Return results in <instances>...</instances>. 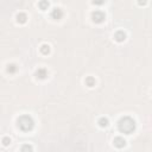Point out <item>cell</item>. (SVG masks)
<instances>
[{"instance_id": "6da1fadb", "label": "cell", "mask_w": 152, "mask_h": 152, "mask_svg": "<svg viewBox=\"0 0 152 152\" xmlns=\"http://www.w3.org/2000/svg\"><path fill=\"white\" fill-rule=\"evenodd\" d=\"M119 131L125 133V134H131V133L136 129V121L131 117H124L118 122Z\"/></svg>"}, {"instance_id": "7a4b0ae2", "label": "cell", "mask_w": 152, "mask_h": 152, "mask_svg": "<svg viewBox=\"0 0 152 152\" xmlns=\"http://www.w3.org/2000/svg\"><path fill=\"white\" fill-rule=\"evenodd\" d=\"M33 119L30 115H22L20 118L18 119V127L20 128L24 132H29L33 128Z\"/></svg>"}, {"instance_id": "3957f363", "label": "cell", "mask_w": 152, "mask_h": 152, "mask_svg": "<svg viewBox=\"0 0 152 152\" xmlns=\"http://www.w3.org/2000/svg\"><path fill=\"white\" fill-rule=\"evenodd\" d=\"M91 18H93V22L94 23L100 24V23H102L105 20V13L101 12V11H95V12H93Z\"/></svg>"}, {"instance_id": "277c9868", "label": "cell", "mask_w": 152, "mask_h": 152, "mask_svg": "<svg viewBox=\"0 0 152 152\" xmlns=\"http://www.w3.org/2000/svg\"><path fill=\"white\" fill-rule=\"evenodd\" d=\"M62 17H63V12H62L61 8L55 7V8L52 10V12H51V18H52V19H55V20H60Z\"/></svg>"}, {"instance_id": "5b68a950", "label": "cell", "mask_w": 152, "mask_h": 152, "mask_svg": "<svg viewBox=\"0 0 152 152\" xmlns=\"http://www.w3.org/2000/svg\"><path fill=\"white\" fill-rule=\"evenodd\" d=\"M36 76L38 79H41V80H44L46 76H48V71H46V69H44V68H39L37 70V72H36Z\"/></svg>"}, {"instance_id": "8992f818", "label": "cell", "mask_w": 152, "mask_h": 152, "mask_svg": "<svg viewBox=\"0 0 152 152\" xmlns=\"http://www.w3.org/2000/svg\"><path fill=\"white\" fill-rule=\"evenodd\" d=\"M114 145H115L117 147H119V148H121V147H124V146L126 145V141H125L124 138H121V137H117L115 139H114Z\"/></svg>"}, {"instance_id": "52a82bcc", "label": "cell", "mask_w": 152, "mask_h": 152, "mask_svg": "<svg viewBox=\"0 0 152 152\" xmlns=\"http://www.w3.org/2000/svg\"><path fill=\"white\" fill-rule=\"evenodd\" d=\"M114 38H115V41H118V42H124L126 39V33L124 31H118L115 33V36H114Z\"/></svg>"}, {"instance_id": "ba28073f", "label": "cell", "mask_w": 152, "mask_h": 152, "mask_svg": "<svg viewBox=\"0 0 152 152\" xmlns=\"http://www.w3.org/2000/svg\"><path fill=\"white\" fill-rule=\"evenodd\" d=\"M26 19H27V17H26L25 13H19V14L17 15V22H18V23H20V24L26 23Z\"/></svg>"}, {"instance_id": "9c48e42d", "label": "cell", "mask_w": 152, "mask_h": 152, "mask_svg": "<svg viewBox=\"0 0 152 152\" xmlns=\"http://www.w3.org/2000/svg\"><path fill=\"white\" fill-rule=\"evenodd\" d=\"M86 84H87L88 87H93V86H95V79L91 77V76H89V77L86 79Z\"/></svg>"}, {"instance_id": "30bf717a", "label": "cell", "mask_w": 152, "mask_h": 152, "mask_svg": "<svg viewBox=\"0 0 152 152\" xmlns=\"http://www.w3.org/2000/svg\"><path fill=\"white\" fill-rule=\"evenodd\" d=\"M41 52H42L43 55H48V53L50 52V46L46 45V44H43V45L41 46Z\"/></svg>"}, {"instance_id": "8fae6325", "label": "cell", "mask_w": 152, "mask_h": 152, "mask_svg": "<svg viewBox=\"0 0 152 152\" xmlns=\"http://www.w3.org/2000/svg\"><path fill=\"white\" fill-rule=\"evenodd\" d=\"M17 69H18V68H17L15 64H8V65H7V71H8L10 74H14V72L17 71Z\"/></svg>"}, {"instance_id": "7c38bea8", "label": "cell", "mask_w": 152, "mask_h": 152, "mask_svg": "<svg viewBox=\"0 0 152 152\" xmlns=\"http://www.w3.org/2000/svg\"><path fill=\"white\" fill-rule=\"evenodd\" d=\"M32 151H33V150H32V146L29 145V144H25V145L22 146V152H32Z\"/></svg>"}, {"instance_id": "4fadbf2b", "label": "cell", "mask_w": 152, "mask_h": 152, "mask_svg": "<svg viewBox=\"0 0 152 152\" xmlns=\"http://www.w3.org/2000/svg\"><path fill=\"white\" fill-rule=\"evenodd\" d=\"M99 125H100L101 127H107V126H108V120H107L106 118H101V119L99 120Z\"/></svg>"}, {"instance_id": "5bb4252c", "label": "cell", "mask_w": 152, "mask_h": 152, "mask_svg": "<svg viewBox=\"0 0 152 152\" xmlns=\"http://www.w3.org/2000/svg\"><path fill=\"white\" fill-rule=\"evenodd\" d=\"M39 7H41L42 10H46V8L49 7V3H48V1H41V3H39Z\"/></svg>"}, {"instance_id": "9a60e30c", "label": "cell", "mask_w": 152, "mask_h": 152, "mask_svg": "<svg viewBox=\"0 0 152 152\" xmlns=\"http://www.w3.org/2000/svg\"><path fill=\"white\" fill-rule=\"evenodd\" d=\"M10 143H11V139H10L8 137H5V138L3 139V144H4L5 146H7V145H10Z\"/></svg>"}]
</instances>
